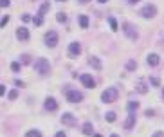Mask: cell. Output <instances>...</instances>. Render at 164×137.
<instances>
[{
    "label": "cell",
    "instance_id": "1",
    "mask_svg": "<svg viewBox=\"0 0 164 137\" xmlns=\"http://www.w3.org/2000/svg\"><path fill=\"white\" fill-rule=\"evenodd\" d=\"M33 67H34V70H36L38 74H41V76H43V74H47V72L51 70V65H49V61H47L45 58H38L36 61H34V65H33Z\"/></svg>",
    "mask_w": 164,
    "mask_h": 137
},
{
    "label": "cell",
    "instance_id": "2",
    "mask_svg": "<svg viewBox=\"0 0 164 137\" xmlns=\"http://www.w3.org/2000/svg\"><path fill=\"white\" fill-rule=\"evenodd\" d=\"M117 96H119L117 88L110 87V88H106L101 94V99H103V103H114V101H117Z\"/></svg>",
    "mask_w": 164,
    "mask_h": 137
},
{
    "label": "cell",
    "instance_id": "3",
    "mask_svg": "<svg viewBox=\"0 0 164 137\" xmlns=\"http://www.w3.org/2000/svg\"><path fill=\"white\" fill-rule=\"evenodd\" d=\"M65 96H67V101H70V103H80V101L83 99L81 92L72 90V88H67V90H65Z\"/></svg>",
    "mask_w": 164,
    "mask_h": 137
},
{
    "label": "cell",
    "instance_id": "4",
    "mask_svg": "<svg viewBox=\"0 0 164 137\" xmlns=\"http://www.w3.org/2000/svg\"><path fill=\"white\" fill-rule=\"evenodd\" d=\"M157 15V7L153 4H146L143 9H141V16L143 18H153Z\"/></svg>",
    "mask_w": 164,
    "mask_h": 137
},
{
    "label": "cell",
    "instance_id": "5",
    "mask_svg": "<svg viewBox=\"0 0 164 137\" xmlns=\"http://www.w3.org/2000/svg\"><path fill=\"white\" fill-rule=\"evenodd\" d=\"M123 31H124V34H126L130 40H134V41L139 38V33L135 31V27H134L132 23H124V25H123Z\"/></svg>",
    "mask_w": 164,
    "mask_h": 137
},
{
    "label": "cell",
    "instance_id": "6",
    "mask_svg": "<svg viewBox=\"0 0 164 137\" xmlns=\"http://www.w3.org/2000/svg\"><path fill=\"white\" fill-rule=\"evenodd\" d=\"M45 43L49 47H56V43H58V33L56 31H49L45 34Z\"/></svg>",
    "mask_w": 164,
    "mask_h": 137
},
{
    "label": "cell",
    "instance_id": "7",
    "mask_svg": "<svg viewBox=\"0 0 164 137\" xmlns=\"http://www.w3.org/2000/svg\"><path fill=\"white\" fill-rule=\"evenodd\" d=\"M80 81H81L87 88H94V87H96V81L92 79L90 74H81V76H80Z\"/></svg>",
    "mask_w": 164,
    "mask_h": 137
},
{
    "label": "cell",
    "instance_id": "8",
    "mask_svg": "<svg viewBox=\"0 0 164 137\" xmlns=\"http://www.w3.org/2000/svg\"><path fill=\"white\" fill-rule=\"evenodd\" d=\"M80 52H81V45H80L78 41H72V43L69 45V54H70L72 58H76V56H80Z\"/></svg>",
    "mask_w": 164,
    "mask_h": 137
},
{
    "label": "cell",
    "instance_id": "9",
    "mask_svg": "<svg viewBox=\"0 0 164 137\" xmlns=\"http://www.w3.org/2000/svg\"><path fill=\"white\" fill-rule=\"evenodd\" d=\"M62 123L63 124H67V126H74V124H76V117H74L72 114L67 112V114H63L62 116Z\"/></svg>",
    "mask_w": 164,
    "mask_h": 137
},
{
    "label": "cell",
    "instance_id": "10",
    "mask_svg": "<svg viewBox=\"0 0 164 137\" xmlns=\"http://www.w3.org/2000/svg\"><path fill=\"white\" fill-rule=\"evenodd\" d=\"M146 61H148V65H150V67H157V65H159V61H161V58H159V54H148Z\"/></svg>",
    "mask_w": 164,
    "mask_h": 137
},
{
    "label": "cell",
    "instance_id": "11",
    "mask_svg": "<svg viewBox=\"0 0 164 137\" xmlns=\"http://www.w3.org/2000/svg\"><path fill=\"white\" fill-rule=\"evenodd\" d=\"M16 38H18V40H22V41L29 40V31H27L25 27H20V29L16 31Z\"/></svg>",
    "mask_w": 164,
    "mask_h": 137
},
{
    "label": "cell",
    "instance_id": "12",
    "mask_svg": "<svg viewBox=\"0 0 164 137\" xmlns=\"http://www.w3.org/2000/svg\"><path fill=\"white\" fill-rule=\"evenodd\" d=\"M135 90L141 92V94H146V92H148V87H146V81H144V79H139V81L135 83Z\"/></svg>",
    "mask_w": 164,
    "mask_h": 137
},
{
    "label": "cell",
    "instance_id": "13",
    "mask_svg": "<svg viewBox=\"0 0 164 137\" xmlns=\"http://www.w3.org/2000/svg\"><path fill=\"white\" fill-rule=\"evenodd\" d=\"M45 108H47V110H51V112H54V110L58 108V103H56V99H54V98H49L47 101H45Z\"/></svg>",
    "mask_w": 164,
    "mask_h": 137
},
{
    "label": "cell",
    "instance_id": "14",
    "mask_svg": "<svg viewBox=\"0 0 164 137\" xmlns=\"http://www.w3.org/2000/svg\"><path fill=\"white\" fill-rule=\"evenodd\" d=\"M134 124H135V114H130L128 119L124 121V128H126V130H132V128H134Z\"/></svg>",
    "mask_w": 164,
    "mask_h": 137
},
{
    "label": "cell",
    "instance_id": "15",
    "mask_svg": "<svg viewBox=\"0 0 164 137\" xmlns=\"http://www.w3.org/2000/svg\"><path fill=\"white\" fill-rule=\"evenodd\" d=\"M88 63H90V65H92L96 70H101V61H99V58H96V56H90Z\"/></svg>",
    "mask_w": 164,
    "mask_h": 137
},
{
    "label": "cell",
    "instance_id": "16",
    "mask_svg": "<svg viewBox=\"0 0 164 137\" xmlns=\"http://www.w3.org/2000/svg\"><path fill=\"white\" fill-rule=\"evenodd\" d=\"M92 132H94L92 123H85V124H83V134H85V135H92Z\"/></svg>",
    "mask_w": 164,
    "mask_h": 137
},
{
    "label": "cell",
    "instance_id": "17",
    "mask_svg": "<svg viewBox=\"0 0 164 137\" xmlns=\"http://www.w3.org/2000/svg\"><path fill=\"white\" fill-rule=\"evenodd\" d=\"M47 11H49V2H43V4H41V7H40V11H38V16H41V18H43Z\"/></svg>",
    "mask_w": 164,
    "mask_h": 137
},
{
    "label": "cell",
    "instance_id": "18",
    "mask_svg": "<svg viewBox=\"0 0 164 137\" xmlns=\"http://www.w3.org/2000/svg\"><path fill=\"white\" fill-rule=\"evenodd\" d=\"M137 108H139V103H137V101H130V103H128V112H130V114H135Z\"/></svg>",
    "mask_w": 164,
    "mask_h": 137
},
{
    "label": "cell",
    "instance_id": "19",
    "mask_svg": "<svg viewBox=\"0 0 164 137\" xmlns=\"http://www.w3.org/2000/svg\"><path fill=\"white\" fill-rule=\"evenodd\" d=\"M80 25H81V29H87V27H88V18H87L85 15L80 16Z\"/></svg>",
    "mask_w": 164,
    "mask_h": 137
},
{
    "label": "cell",
    "instance_id": "20",
    "mask_svg": "<svg viewBox=\"0 0 164 137\" xmlns=\"http://www.w3.org/2000/svg\"><path fill=\"white\" fill-rule=\"evenodd\" d=\"M25 137H41V134L38 130H31V132H27V135Z\"/></svg>",
    "mask_w": 164,
    "mask_h": 137
},
{
    "label": "cell",
    "instance_id": "21",
    "mask_svg": "<svg viewBox=\"0 0 164 137\" xmlns=\"http://www.w3.org/2000/svg\"><path fill=\"white\" fill-rule=\"evenodd\" d=\"M135 67H137V63H135V61H134V59H130V61H128V63H126V69H128V70H134V69H135Z\"/></svg>",
    "mask_w": 164,
    "mask_h": 137
},
{
    "label": "cell",
    "instance_id": "22",
    "mask_svg": "<svg viewBox=\"0 0 164 137\" xmlns=\"http://www.w3.org/2000/svg\"><path fill=\"white\" fill-rule=\"evenodd\" d=\"M108 22H110L112 31H117V22H116V18H108Z\"/></svg>",
    "mask_w": 164,
    "mask_h": 137
},
{
    "label": "cell",
    "instance_id": "23",
    "mask_svg": "<svg viewBox=\"0 0 164 137\" xmlns=\"http://www.w3.org/2000/svg\"><path fill=\"white\" fill-rule=\"evenodd\" d=\"M106 121L114 123V121H116V114H114V112H108V114H106Z\"/></svg>",
    "mask_w": 164,
    "mask_h": 137
},
{
    "label": "cell",
    "instance_id": "24",
    "mask_svg": "<svg viewBox=\"0 0 164 137\" xmlns=\"http://www.w3.org/2000/svg\"><path fill=\"white\" fill-rule=\"evenodd\" d=\"M56 18H58V22H67V15H65V13H58Z\"/></svg>",
    "mask_w": 164,
    "mask_h": 137
},
{
    "label": "cell",
    "instance_id": "25",
    "mask_svg": "<svg viewBox=\"0 0 164 137\" xmlns=\"http://www.w3.org/2000/svg\"><path fill=\"white\" fill-rule=\"evenodd\" d=\"M16 98H18V92H16V90H11V92H9V99L13 101V99H16Z\"/></svg>",
    "mask_w": 164,
    "mask_h": 137
},
{
    "label": "cell",
    "instance_id": "26",
    "mask_svg": "<svg viewBox=\"0 0 164 137\" xmlns=\"http://www.w3.org/2000/svg\"><path fill=\"white\" fill-rule=\"evenodd\" d=\"M11 69H13L15 72H18V70H20V63H18V61H15V63L11 65Z\"/></svg>",
    "mask_w": 164,
    "mask_h": 137
},
{
    "label": "cell",
    "instance_id": "27",
    "mask_svg": "<svg viewBox=\"0 0 164 137\" xmlns=\"http://www.w3.org/2000/svg\"><path fill=\"white\" fill-rule=\"evenodd\" d=\"M33 22H34V25H41V23H43V18H41V16H36Z\"/></svg>",
    "mask_w": 164,
    "mask_h": 137
},
{
    "label": "cell",
    "instance_id": "28",
    "mask_svg": "<svg viewBox=\"0 0 164 137\" xmlns=\"http://www.w3.org/2000/svg\"><path fill=\"white\" fill-rule=\"evenodd\" d=\"M9 22V16H4V18L0 20V27H5V23Z\"/></svg>",
    "mask_w": 164,
    "mask_h": 137
},
{
    "label": "cell",
    "instance_id": "29",
    "mask_svg": "<svg viewBox=\"0 0 164 137\" xmlns=\"http://www.w3.org/2000/svg\"><path fill=\"white\" fill-rule=\"evenodd\" d=\"M9 0H0V7H9Z\"/></svg>",
    "mask_w": 164,
    "mask_h": 137
},
{
    "label": "cell",
    "instance_id": "30",
    "mask_svg": "<svg viewBox=\"0 0 164 137\" xmlns=\"http://www.w3.org/2000/svg\"><path fill=\"white\" fill-rule=\"evenodd\" d=\"M150 83H152L153 87H159V79L157 78H150Z\"/></svg>",
    "mask_w": 164,
    "mask_h": 137
},
{
    "label": "cell",
    "instance_id": "31",
    "mask_svg": "<svg viewBox=\"0 0 164 137\" xmlns=\"http://www.w3.org/2000/svg\"><path fill=\"white\" fill-rule=\"evenodd\" d=\"M22 61H23V63H29L31 59H29V56H27V54H23V56H22Z\"/></svg>",
    "mask_w": 164,
    "mask_h": 137
},
{
    "label": "cell",
    "instance_id": "32",
    "mask_svg": "<svg viewBox=\"0 0 164 137\" xmlns=\"http://www.w3.org/2000/svg\"><path fill=\"white\" fill-rule=\"evenodd\" d=\"M22 20H23V22H31V16H29V15H22Z\"/></svg>",
    "mask_w": 164,
    "mask_h": 137
},
{
    "label": "cell",
    "instance_id": "33",
    "mask_svg": "<svg viewBox=\"0 0 164 137\" xmlns=\"http://www.w3.org/2000/svg\"><path fill=\"white\" fill-rule=\"evenodd\" d=\"M152 137H164V132H155Z\"/></svg>",
    "mask_w": 164,
    "mask_h": 137
},
{
    "label": "cell",
    "instance_id": "34",
    "mask_svg": "<svg viewBox=\"0 0 164 137\" xmlns=\"http://www.w3.org/2000/svg\"><path fill=\"white\" fill-rule=\"evenodd\" d=\"M4 92H5V87H4V85H0V96H4Z\"/></svg>",
    "mask_w": 164,
    "mask_h": 137
},
{
    "label": "cell",
    "instance_id": "35",
    "mask_svg": "<svg viewBox=\"0 0 164 137\" xmlns=\"http://www.w3.org/2000/svg\"><path fill=\"white\" fill-rule=\"evenodd\" d=\"M126 2H128V4H132V5H134V4H137V2H139V0H126Z\"/></svg>",
    "mask_w": 164,
    "mask_h": 137
},
{
    "label": "cell",
    "instance_id": "36",
    "mask_svg": "<svg viewBox=\"0 0 164 137\" xmlns=\"http://www.w3.org/2000/svg\"><path fill=\"white\" fill-rule=\"evenodd\" d=\"M56 137H67V135H65L63 132H58V134H56Z\"/></svg>",
    "mask_w": 164,
    "mask_h": 137
},
{
    "label": "cell",
    "instance_id": "37",
    "mask_svg": "<svg viewBox=\"0 0 164 137\" xmlns=\"http://www.w3.org/2000/svg\"><path fill=\"white\" fill-rule=\"evenodd\" d=\"M80 4H88V0H78Z\"/></svg>",
    "mask_w": 164,
    "mask_h": 137
},
{
    "label": "cell",
    "instance_id": "38",
    "mask_svg": "<svg viewBox=\"0 0 164 137\" xmlns=\"http://www.w3.org/2000/svg\"><path fill=\"white\" fill-rule=\"evenodd\" d=\"M98 2H101V4H105V2H108V0H98Z\"/></svg>",
    "mask_w": 164,
    "mask_h": 137
},
{
    "label": "cell",
    "instance_id": "39",
    "mask_svg": "<svg viewBox=\"0 0 164 137\" xmlns=\"http://www.w3.org/2000/svg\"><path fill=\"white\" fill-rule=\"evenodd\" d=\"M110 137H119V135H116V134H112V135H110Z\"/></svg>",
    "mask_w": 164,
    "mask_h": 137
},
{
    "label": "cell",
    "instance_id": "40",
    "mask_svg": "<svg viewBox=\"0 0 164 137\" xmlns=\"http://www.w3.org/2000/svg\"><path fill=\"white\" fill-rule=\"evenodd\" d=\"M58 2H65V0H58Z\"/></svg>",
    "mask_w": 164,
    "mask_h": 137
},
{
    "label": "cell",
    "instance_id": "41",
    "mask_svg": "<svg viewBox=\"0 0 164 137\" xmlns=\"http://www.w3.org/2000/svg\"><path fill=\"white\" fill-rule=\"evenodd\" d=\"M94 137H101V135H94Z\"/></svg>",
    "mask_w": 164,
    "mask_h": 137
},
{
    "label": "cell",
    "instance_id": "42",
    "mask_svg": "<svg viewBox=\"0 0 164 137\" xmlns=\"http://www.w3.org/2000/svg\"><path fill=\"white\" fill-rule=\"evenodd\" d=\"M162 98H164V90H162Z\"/></svg>",
    "mask_w": 164,
    "mask_h": 137
}]
</instances>
